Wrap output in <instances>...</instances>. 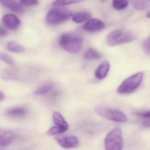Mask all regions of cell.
I'll return each mask as SVG.
<instances>
[{
  "mask_svg": "<svg viewBox=\"0 0 150 150\" xmlns=\"http://www.w3.org/2000/svg\"><path fill=\"white\" fill-rule=\"evenodd\" d=\"M129 2L125 0H114L112 2L113 8L116 10H122L128 6Z\"/></svg>",
  "mask_w": 150,
  "mask_h": 150,
  "instance_id": "cell-19",
  "label": "cell"
},
{
  "mask_svg": "<svg viewBox=\"0 0 150 150\" xmlns=\"http://www.w3.org/2000/svg\"><path fill=\"white\" fill-rule=\"evenodd\" d=\"M133 7L137 10H143L145 9L148 6L147 2L145 1H132Z\"/></svg>",
  "mask_w": 150,
  "mask_h": 150,
  "instance_id": "cell-21",
  "label": "cell"
},
{
  "mask_svg": "<svg viewBox=\"0 0 150 150\" xmlns=\"http://www.w3.org/2000/svg\"><path fill=\"white\" fill-rule=\"evenodd\" d=\"M83 38L79 34L70 32L63 34L59 39V44L64 50L72 54L78 53L83 45Z\"/></svg>",
  "mask_w": 150,
  "mask_h": 150,
  "instance_id": "cell-1",
  "label": "cell"
},
{
  "mask_svg": "<svg viewBox=\"0 0 150 150\" xmlns=\"http://www.w3.org/2000/svg\"><path fill=\"white\" fill-rule=\"evenodd\" d=\"M106 150H122L123 145L122 130L115 128L109 132L104 140Z\"/></svg>",
  "mask_w": 150,
  "mask_h": 150,
  "instance_id": "cell-4",
  "label": "cell"
},
{
  "mask_svg": "<svg viewBox=\"0 0 150 150\" xmlns=\"http://www.w3.org/2000/svg\"><path fill=\"white\" fill-rule=\"evenodd\" d=\"M110 67L109 63L107 61H103L96 71L95 73L96 77L100 80L106 78L109 71Z\"/></svg>",
  "mask_w": 150,
  "mask_h": 150,
  "instance_id": "cell-12",
  "label": "cell"
},
{
  "mask_svg": "<svg viewBox=\"0 0 150 150\" xmlns=\"http://www.w3.org/2000/svg\"><path fill=\"white\" fill-rule=\"evenodd\" d=\"M7 30L2 27H0V37L4 36L7 34Z\"/></svg>",
  "mask_w": 150,
  "mask_h": 150,
  "instance_id": "cell-28",
  "label": "cell"
},
{
  "mask_svg": "<svg viewBox=\"0 0 150 150\" xmlns=\"http://www.w3.org/2000/svg\"><path fill=\"white\" fill-rule=\"evenodd\" d=\"M144 77V73L139 72L130 76L123 81L117 89V93L121 94L131 93L139 86Z\"/></svg>",
  "mask_w": 150,
  "mask_h": 150,
  "instance_id": "cell-3",
  "label": "cell"
},
{
  "mask_svg": "<svg viewBox=\"0 0 150 150\" xmlns=\"http://www.w3.org/2000/svg\"><path fill=\"white\" fill-rule=\"evenodd\" d=\"M67 129L59 126H54L49 129L47 131V134L49 136H54L58 135L61 133L65 132Z\"/></svg>",
  "mask_w": 150,
  "mask_h": 150,
  "instance_id": "cell-20",
  "label": "cell"
},
{
  "mask_svg": "<svg viewBox=\"0 0 150 150\" xmlns=\"http://www.w3.org/2000/svg\"><path fill=\"white\" fill-rule=\"evenodd\" d=\"M135 36L132 33L122 29H116L109 33L106 38V42L110 46L120 45L132 42Z\"/></svg>",
  "mask_w": 150,
  "mask_h": 150,
  "instance_id": "cell-2",
  "label": "cell"
},
{
  "mask_svg": "<svg viewBox=\"0 0 150 150\" xmlns=\"http://www.w3.org/2000/svg\"><path fill=\"white\" fill-rule=\"evenodd\" d=\"M101 57L99 52L93 48H89L87 50L84 54V58L86 59H98Z\"/></svg>",
  "mask_w": 150,
  "mask_h": 150,
  "instance_id": "cell-17",
  "label": "cell"
},
{
  "mask_svg": "<svg viewBox=\"0 0 150 150\" xmlns=\"http://www.w3.org/2000/svg\"><path fill=\"white\" fill-rule=\"evenodd\" d=\"M52 119L54 123L57 126L62 127L68 130L69 128L68 124L60 113L57 111L54 112L52 115Z\"/></svg>",
  "mask_w": 150,
  "mask_h": 150,
  "instance_id": "cell-14",
  "label": "cell"
},
{
  "mask_svg": "<svg viewBox=\"0 0 150 150\" xmlns=\"http://www.w3.org/2000/svg\"><path fill=\"white\" fill-rule=\"evenodd\" d=\"M72 15V12L66 8H53L47 14L46 20L49 24L59 25L67 21Z\"/></svg>",
  "mask_w": 150,
  "mask_h": 150,
  "instance_id": "cell-5",
  "label": "cell"
},
{
  "mask_svg": "<svg viewBox=\"0 0 150 150\" xmlns=\"http://www.w3.org/2000/svg\"><path fill=\"white\" fill-rule=\"evenodd\" d=\"M149 15H150V14H149V12H148L147 14H146V17H147V18H149Z\"/></svg>",
  "mask_w": 150,
  "mask_h": 150,
  "instance_id": "cell-30",
  "label": "cell"
},
{
  "mask_svg": "<svg viewBox=\"0 0 150 150\" xmlns=\"http://www.w3.org/2000/svg\"><path fill=\"white\" fill-rule=\"evenodd\" d=\"M28 114V110L23 107H16L8 110L7 114L8 116L15 118L24 117Z\"/></svg>",
  "mask_w": 150,
  "mask_h": 150,
  "instance_id": "cell-13",
  "label": "cell"
},
{
  "mask_svg": "<svg viewBox=\"0 0 150 150\" xmlns=\"http://www.w3.org/2000/svg\"><path fill=\"white\" fill-rule=\"evenodd\" d=\"M134 115L140 117L142 118L145 119H148L150 118V112L149 110L144 111H139V112H137L134 113Z\"/></svg>",
  "mask_w": 150,
  "mask_h": 150,
  "instance_id": "cell-25",
  "label": "cell"
},
{
  "mask_svg": "<svg viewBox=\"0 0 150 150\" xmlns=\"http://www.w3.org/2000/svg\"><path fill=\"white\" fill-rule=\"evenodd\" d=\"M81 1H67V0H60V1H55L52 2V5L54 6L60 7L67 5H71L74 3L81 2Z\"/></svg>",
  "mask_w": 150,
  "mask_h": 150,
  "instance_id": "cell-23",
  "label": "cell"
},
{
  "mask_svg": "<svg viewBox=\"0 0 150 150\" xmlns=\"http://www.w3.org/2000/svg\"><path fill=\"white\" fill-rule=\"evenodd\" d=\"M142 124L144 127L146 128H149L150 125V118L144 119Z\"/></svg>",
  "mask_w": 150,
  "mask_h": 150,
  "instance_id": "cell-27",
  "label": "cell"
},
{
  "mask_svg": "<svg viewBox=\"0 0 150 150\" xmlns=\"http://www.w3.org/2000/svg\"><path fill=\"white\" fill-rule=\"evenodd\" d=\"M55 139L60 146L66 149L74 148L79 145L78 138L72 135H57Z\"/></svg>",
  "mask_w": 150,
  "mask_h": 150,
  "instance_id": "cell-7",
  "label": "cell"
},
{
  "mask_svg": "<svg viewBox=\"0 0 150 150\" xmlns=\"http://www.w3.org/2000/svg\"><path fill=\"white\" fill-rule=\"evenodd\" d=\"M105 27V24L102 21L97 19H92L84 24L83 29L88 32H97L102 30Z\"/></svg>",
  "mask_w": 150,
  "mask_h": 150,
  "instance_id": "cell-8",
  "label": "cell"
},
{
  "mask_svg": "<svg viewBox=\"0 0 150 150\" xmlns=\"http://www.w3.org/2000/svg\"><path fill=\"white\" fill-rule=\"evenodd\" d=\"M2 21L7 28L13 30L19 28L21 24V20L17 16L10 14L4 16Z\"/></svg>",
  "mask_w": 150,
  "mask_h": 150,
  "instance_id": "cell-9",
  "label": "cell"
},
{
  "mask_svg": "<svg viewBox=\"0 0 150 150\" xmlns=\"http://www.w3.org/2000/svg\"><path fill=\"white\" fill-rule=\"evenodd\" d=\"M7 47L8 50L12 52L20 53L24 52L25 48L15 41H9L7 43Z\"/></svg>",
  "mask_w": 150,
  "mask_h": 150,
  "instance_id": "cell-16",
  "label": "cell"
},
{
  "mask_svg": "<svg viewBox=\"0 0 150 150\" xmlns=\"http://www.w3.org/2000/svg\"><path fill=\"white\" fill-rule=\"evenodd\" d=\"M0 3L11 11L18 13L24 12V8L22 5L17 1L12 0H1Z\"/></svg>",
  "mask_w": 150,
  "mask_h": 150,
  "instance_id": "cell-11",
  "label": "cell"
},
{
  "mask_svg": "<svg viewBox=\"0 0 150 150\" xmlns=\"http://www.w3.org/2000/svg\"><path fill=\"white\" fill-rule=\"evenodd\" d=\"M20 3L22 5L30 6H35L38 5L39 2L37 0H23L21 1Z\"/></svg>",
  "mask_w": 150,
  "mask_h": 150,
  "instance_id": "cell-24",
  "label": "cell"
},
{
  "mask_svg": "<svg viewBox=\"0 0 150 150\" xmlns=\"http://www.w3.org/2000/svg\"><path fill=\"white\" fill-rule=\"evenodd\" d=\"M54 84L52 83H49L40 87L35 90L34 94L36 95H42L45 94L50 91L54 87Z\"/></svg>",
  "mask_w": 150,
  "mask_h": 150,
  "instance_id": "cell-18",
  "label": "cell"
},
{
  "mask_svg": "<svg viewBox=\"0 0 150 150\" xmlns=\"http://www.w3.org/2000/svg\"><path fill=\"white\" fill-rule=\"evenodd\" d=\"M143 47L146 53L149 54L150 53V38H149V37L146 39L143 42Z\"/></svg>",
  "mask_w": 150,
  "mask_h": 150,
  "instance_id": "cell-26",
  "label": "cell"
},
{
  "mask_svg": "<svg viewBox=\"0 0 150 150\" xmlns=\"http://www.w3.org/2000/svg\"><path fill=\"white\" fill-rule=\"evenodd\" d=\"M5 96L4 94L0 91V102L2 101L5 99Z\"/></svg>",
  "mask_w": 150,
  "mask_h": 150,
  "instance_id": "cell-29",
  "label": "cell"
},
{
  "mask_svg": "<svg viewBox=\"0 0 150 150\" xmlns=\"http://www.w3.org/2000/svg\"><path fill=\"white\" fill-rule=\"evenodd\" d=\"M98 115L116 122L123 123L127 121V117L122 111L108 108H99L96 109Z\"/></svg>",
  "mask_w": 150,
  "mask_h": 150,
  "instance_id": "cell-6",
  "label": "cell"
},
{
  "mask_svg": "<svg viewBox=\"0 0 150 150\" xmlns=\"http://www.w3.org/2000/svg\"><path fill=\"white\" fill-rule=\"evenodd\" d=\"M15 134L12 130L0 129V146H6L10 144L15 139Z\"/></svg>",
  "mask_w": 150,
  "mask_h": 150,
  "instance_id": "cell-10",
  "label": "cell"
},
{
  "mask_svg": "<svg viewBox=\"0 0 150 150\" xmlns=\"http://www.w3.org/2000/svg\"><path fill=\"white\" fill-rule=\"evenodd\" d=\"M0 59L9 65L13 66L15 64L14 59L8 54L1 52L0 53Z\"/></svg>",
  "mask_w": 150,
  "mask_h": 150,
  "instance_id": "cell-22",
  "label": "cell"
},
{
  "mask_svg": "<svg viewBox=\"0 0 150 150\" xmlns=\"http://www.w3.org/2000/svg\"><path fill=\"white\" fill-rule=\"evenodd\" d=\"M91 15L87 12H80L73 15L72 20L76 23H82L90 19Z\"/></svg>",
  "mask_w": 150,
  "mask_h": 150,
  "instance_id": "cell-15",
  "label": "cell"
}]
</instances>
